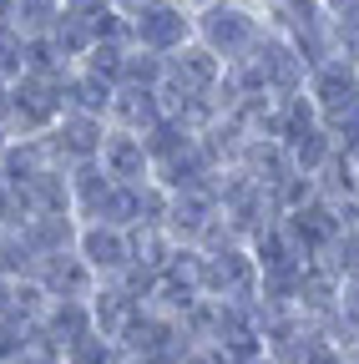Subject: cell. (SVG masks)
I'll list each match as a JSON object with an SVG mask.
<instances>
[{"mask_svg": "<svg viewBox=\"0 0 359 364\" xmlns=\"http://www.w3.org/2000/svg\"><path fill=\"white\" fill-rule=\"evenodd\" d=\"M41 329H46L61 349L76 344L81 334H92V309H86V299H51L46 304V318H41Z\"/></svg>", "mask_w": 359, "mask_h": 364, "instance_id": "ffe728a7", "label": "cell"}, {"mask_svg": "<svg viewBox=\"0 0 359 364\" xmlns=\"http://www.w3.org/2000/svg\"><path fill=\"white\" fill-rule=\"evenodd\" d=\"M238 167L258 182L263 193H274L284 177H294V157H289V147H284V142H274V136H253Z\"/></svg>", "mask_w": 359, "mask_h": 364, "instance_id": "2e32d148", "label": "cell"}, {"mask_svg": "<svg viewBox=\"0 0 359 364\" xmlns=\"http://www.w3.org/2000/svg\"><path fill=\"white\" fill-rule=\"evenodd\" d=\"M61 117V97H56V81H41V76H21L6 91V107H0V127H6L11 142L21 136H46Z\"/></svg>", "mask_w": 359, "mask_h": 364, "instance_id": "7a4b0ae2", "label": "cell"}, {"mask_svg": "<svg viewBox=\"0 0 359 364\" xmlns=\"http://www.w3.org/2000/svg\"><path fill=\"white\" fill-rule=\"evenodd\" d=\"M36 284H41V294H46V299H92V289H97L92 268L76 258V248H71V253H51V258H41Z\"/></svg>", "mask_w": 359, "mask_h": 364, "instance_id": "7c38bea8", "label": "cell"}, {"mask_svg": "<svg viewBox=\"0 0 359 364\" xmlns=\"http://www.w3.org/2000/svg\"><path fill=\"white\" fill-rule=\"evenodd\" d=\"M117 354H122V349L92 329V334H81L76 344H66V349H61V364H117Z\"/></svg>", "mask_w": 359, "mask_h": 364, "instance_id": "f546056e", "label": "cell"}, {"mask_svg": "<svg viewBox=\"0 0 359 364\" xmlns=\"http://www.w3.org/2000/svg\"><path fill=\"white\" fill-rule=\"evenodd\" d=\"M36 268H41V258L21 238V228H0V279L21 284V279H36Z\"/></svg>", "mask_w": 359, "mask_h": 364, "instance_id": "484cf974", "label": "cell"}, {"mask_svg": "<svg viewBox=\"0 0 359 364\" xmlns=\"http://www.w3.org/2000/svg\"><path fill=\"white\" fill-rule=\"evenodd\" d=\"M193 41V16L183 6H172V0H162V6H152L147 16L132 21V46L137 51H152V56H172V51H183V46Z\"/></svg>", "mask_w": 359, "mask_h": 364, "instance_id": "ba28073f", "label": "cell"}, {"mask_svg": "<svg viewBox=\"0 0 359 364\" xmlns=\"http://www.w3.org/2000/svg\"><path fill=\"white\" fill-rule=\"evenodd\" d=\"M51 46H56V56L66 61V66H76L86 51H92V26H86V11H61V21H56V31L46 36Z\"/></svg>", "mask_w": 359, "mask_h": 364, "instance_id": "cb8c5ba5", "label": "cell"}, {"mask_svg": "<svg viewBox=\"0 0 359 364\" xmlns=\"http://www.w3.org/2000/svg\"><path fill=\"white\" fill-rule=\"evenodd\" d=\"M76 258L92 268L97 284H112L132 268V233L122 228H102V223H81L76 233Z\"/></svg>", "mask_w": 359, "mask_h": 364, "instance_id": "8992f818", "label": "cell"}, {"mask_svg": "<svg viewBox=\"0 0 359 364\" xmlns=\"http://www.w3.org/2000/svg\"><path fill=\"white\" fill-rule=\"evenodd\" d=\"M16 198L26 203L31 218H41V213H71V182H66L61 167H46V172H41L31 188H21Z\"/></svg>", "mask_w": 359, "mask_h": 364, "instance_id": "44dd1931", "label": "cell"}, {"mask_svg": "<svg viewBox=\"0 0 359 364\" xmlns=\"http://www.w3.org/2000/svg\"><path fill=\"white\" fill-rule=\"evenodd\" d=\"M314 127H319V107H314L304 91L289 97V102H274V136H279L284 147H294L299 136H309Z\"/></svg>", "mask_w": 359, "mask_h": 364, "instance_id": "603a6c76", "label": "cell"}, {"mask_svg": "<svg viewBox=\"0 0 359 364\" xmlns=\"http://www.w3.org/2000/svg\"><path fill=\"white\" fill-rule=\"evenodd\" d=\"M344 364H359V339H354V349H349V359Z\"/></svg>", "mask_w": 359, "mask_h": 364, "instance_id": "f35d334b", "label": "cell"}, {"mask_svg": "<svg viewBox=\"0 0 359 364\" xmlns=\"http://www.w3.org/2000/svg\"><path fill=\"white\" fill-rule=\"evenodd\" d=\"M107 6H112V11H117V16H122V21L132 26L137 16H147L152 6H162V0H107Z\"/></svg>", "mask_w": 359, "mask_h": 364, "instance_id": "d6a6232c", "label": "cell"}, {"mask_svg": "<svg viewBox=\"0 0 359 364\" xmlns=\"http://www.w3.org/2000/svg\"><path fill=\"white\" fill-rule=\"evenodd\" d=\"M127 51L132 46H107V41H97L92 51H86L81 61H76V71H86V76H97L102 86H122V61H127Z\"/></svg>", "mask_w": 359, "mask_h": 364, "instance_id": "83f0119b", "label": "cell"}, {"mask_svg": "<svg viewBox=\"0 0 359 364\" xmlns=\"http://www.w3.org/2000/svg\"><path fill=\"white\" fill-rule=\"evenodd\" d=\"M61 0H16V21H11V31L21 36V41H46L51 31H56V21H61Z\"/></svg>", "mask_w": 359, "mask_h": 364, "instance_id": "d4e9b609", "label": "cell"}, {"mask_svg": "<svg viewBox=\"0 0 359 364\" xmlns=\"http://www.w3.org/2000/svg\"><path fill=\"white\" fill-rule=\"evenodd\" d=\"M11 21H16V0H0V31H11Z\"/></svg>", "mask_w": 359, "mask_h": 364, "instance_id": "836d02e7", "label": "cell"}, {"mask_svg": "<svg viewBox=\"0 0 359 364\" xmlns=\"http://www.w3.org/2000/svg\"><path fill=\"white\" fill-rule=\"evenodd\" d=\"M102 172L117 182V188H147L152 182V157L142 147V136H132V132H112L102 136Z\"/></svg>", "mask_w": 359, "mask_h": 364, "instance_id": "9c48e42d", "label": "cell"}, {"mask_svg": "<svg viewBox=\"0 0 359 364\" xmlns=\"http://www.w3.org/2000/svg\"><path fill=\"white\" fill-rule=\"evenodd\" d=\"M21 359V329L0 318V364H16Z\"/></svg>", "mask_w": 359, "mask_h": 364, "instance_id": "1f68e13d", "label": "cell"}, {"mask_svg": "<svg viewBox=\"0 0 359 364\" xmlns=\"http://www.w3.org/2000/svg\"><path fill=\"white\" fill-rule=\"evenodd\" d=\"M162 76H167V61H162V56H152V51H137V46L127 51V61H122V86L157 91V86H162Z\"/></svg>", "mask_w": 359, "mask_h": 364, "instance_id": "f1b7e54d", "label": "cell"}, {"mask_svg": "<svg viewBox=\"0 0 359 364\" xmlns=\"http://www.w3.org/2000/svg\"><path fill=\"white\" fill-rule=\"evenodd\" d=\"M284 228L294 233V243L304 248V258H319V253L344 233V213H339L334 203H324V198H314V203L294 208V213L284 218Z\"/></svg>", "mask_w": 359, "mask_h": 364, "instance_id": "30bf717a", "label": "cell"}, {"mask_svg": "<svg viewBox=\"0 0 359 364\" xmlns=\"http://www.w3.org/2000/svg\"><path fill=\"white\" fill-rule=\"evenodd\" d=\"M86 309H92V329H97L102 339H112V344H117V334L127 329V318L137 314L142 304L132 299L122 284H97V289H92V299H86Z\"/></svg>", "mask_w": 359, "mask_h": 364, "instance_id": "e0dca14e", "label": "cell"}, {"mask_svg": "<svg viewBox=\"0 0 359 364\" xmlns=\"http://www.w3.org/2000/svg\"><path fill=\"white\" fill-rule=\"evenodd\" d=\"M6 304H11V279H0V314H6Z\"/></svg>", "mask_w": 359, "mask_h": 364, "instance_id": "8d00e7d4", "label": "cell"}, {"mask_svg": "<svg viewBox=\"0 0 359 364\" xmlns=\"http://www.w3.org/2000/svg\"><path fill=\"white\" fill-rule=\"evenodd\" d=\"M248 253H253L258 273H284V268H304V263H309L304 248L294 243V233L284 228V218H279V223H268L263 233L248 243Z\"/></svg>", "mask_w": 359, "mask_h": 364, "instance_id": "ac0fdd59", "label": "cell"}, {"mask_svg": "<svg viewBox=\"0 0 359 364\" xmlns=\"http://www.w3.org/2000/svg\"><path fill=\"white\" fill-rule=\"evenodd\" d=\"M6 142H11V136H6V127H0V152H6Z\"/></svg>", "mask_w": 359, "mask_h": 364, "instance_id": "ab89813d", "label": "cell"}, {"mask_svg": "<svg viewBox=\"0 0 359 364\" xmlns=\"http://www.w3.org/2000/svg\"><path fill=\"white\" fill-rule=\"evenodd\" d=\"M198 294L213 304H248L258 294V263L248 248H223L198 258Z\"/></svg>", "mask_w": 359, "mask_h": 364, "instance_id": "3957f363", "label": "cell"}, {"mask_svg": "<svg viewBox=\"0 0 359 364\" xmlns=\"http://www.w3.org/2000/svg\"><path fill=\"white\" fill-rule=\"evenodd\" d=\"M334 152H339V142L329 136V127H324V122L314 127L309 136H299V142L289 147V157H294V172H304V177H319V167H324Z\"/></svg>", "mask_w": 359, "mask_h": 364, "instance_id": "4316f807", "label": "cell"}, {"mask_svg": "<svg viewBox=\"0 0 359 364\" xmlns=\"http://www.w3.org/2000/svg\"><path fill=\"white\" fill-rule=\"evenodd\" d=\"M223 76H228V66H223L208 46H198V41H188L183 51L167 56V81H177L188 97H213V91L223 86Z\"/></svg>", "mask_w": 359, "mask_h": 364, "instance_id": "8fae6325", "label": "cell"}, {"mask_svg": "<svg viewBox=\"0 0 359 364\" xmlns=\"http://www.w3.org/2000/svg\"><path fill=\"white\" fill-rule=\"evenodd\" d=\"M66 182H71V218H76V223H97L102 203H107L112 188H117V182L102 172V162H81V167H71Z\"/></svg>", "mask_w": 359, "mask_h": 364, "instance_id": "9a60e30c", "label": "cell"}, {"mask_svg": "<svg viewBox=\"0 0 359 364\" xmlns=\"http://www.w3.org/2000/svg\"><path fill=\"white\" fill-rule=\"evenodd\" d=\"M26 76V41L16 31H0V81H21Z\"/></svg>", "mask_w": 359, "mask_h": 364, "instance_id": "4dcf8cb0", "label": "cell"}, {"mask_svg": "<svg viewBox=\"0 0 359 364\" xmlns=\"http://www.w3.org/2000/svg\"><path fill=\"white\" fill-rule=\"evenodd\" d=\"M102 136H107V117H86V112H61L56 127L41 136L51 152V167L71 172L81 162H97L102 157Z\"/></svg>", "mask_w": 359, "mask_h": 364, "instance_id": "277c9868", "label": "cell"}, {"mask_svg": "<svg viewBox=\"0 0 359 364\" xmlns=\"http://www.w3.org/2000/svg\"><path fill=\"white\" fill-rule=\"evenodd\" d=\"M157 122H162L157 91H137V86H117V91H112V107H107V127H112V132L147 136Z\"/></svg>", "mask_w": 359, "mask_h": 364, "instance_id": "4fadbf2b", "label": "cell"}, {"mask_svg": "<svg viewBox=\"0 0 359 364\" xmlns=\"http://www.w3.org/2000/svg\"><path fill=\"white\" fill-rule=\"evenodd\" d=\"M66 11H92V6H102V0H61Z\"/></svg>", "mask_w": 359, "mask_h": 364, "instance_id": "d590c367", "label": "cell"}, {"mask_svg": "<svg viewBox=\"0 0 359 364\" xmlns=\"http://www.w3.org/2000/svg\"><path fill=\"white\" fill-rule=\"evenodd\" d=\"M263 36H268V11L253 0H213L208 11L193 16V41L208 46L223 66L248 61Z\"/></svg>", "mask_w": 359, "mask_h": 364, "instance_id": "6da1fadb", "label": "cell"}, {"mask_svg": "<svg viewBox=\"0 0 359 364\" xmlns=\"http://www.w3.org/2000/svg\"><path fill=\"white\" fill-rule=\"evenodd\" d=\"M6 91H11V86H6V81H0V107H6Z\"/></svg>", "mask_w": 359, "mask_h": 364, "instance_id": "60d3db41", "label": "cell"}, {"mask_svg": "<svg viewBox=\"0 0 359 364\" xmlns=\"http://www.w3.org/2000/svg\"><path fill=\"white\" fill-rule=\"evenodd\" d=\"M51 167V152L41 136H21V142H6V152H0V182H6L11 193L31 188V182Z\"/></svg>", "mask_w": 359, "mask_h": 364, "instance_id": "5bb4252c", "label": "cell"}, {"mask_svg": "<svg viewBox=\"0 0 359 364\" xmlns=\"http://www.w3.org/2000/svg\"><path fill=\"white\" fill-rule=\"evenodd\" d=\"M304 97L319 107V122H324V127L339 122V117H349L354 102H359V66H349L344 56H329L324 66H314V71H309Z\"/></svg>", "mask_w": 359, "mask_h": 364, "instance_id": "5b68a950", "label": "cell"}, {"mask_svg": "<svg viewBox=\"0 0 359 364\" xmlns=\"http://www.w3.org/2000/svg\"><path fill=\"white\" fill-rule=\"evenodd\" d=\"M172 6H183L188 16H198V11H208V6H213V0H172Z\"/></svg>", "mask_w": 359, "mask_h": 364, "instance_id": "e575fe53", "label": "cell"}, {"mask_svg": "<svg viewBox=\"0 0 359 364\" xmlns=\"http://www.w3.org/2000/svg\"><path fill=\"white\" fill-rule=\"evenodd\" d=\"M76 233H81V223L71 213H41L21 228V238L31 243L36 258H51V253H71L76 248Z\"/></svg>", "mask_w": 359, "mask_h": 364, "instance_id": "d6986e66", "label": "cell"}, {"mask_svg": "<svg viewBox=\"0 0 359 364\" xmlns=\"http://www.w3.org/2000/svg\"><path fill=\"white\" fill-rule=\"evenodd\" d=\"M238 364H274V359H268V354H253V359H238Z\"/></svg>", "mask_w": 359, "mask_h": 364, "instance_id": "74e56055", "label": "cell"}, {"mask_svg": "<svg viewBox=\"0 0 359 364\" xmlns=\"http://www.w3.org/2000/svg\"><path fill=\"white\" fill-rule=\"evenodd\" d=\"M314 188H319V198H324V203H334V208L359 203V162H349L344 152H334V157L319 167Z\"/></svg>", "mask_w": 359, "mask_h": 364, "instance_id": "7402d4cb", "label": "cell"}, {"mask_svg": "<svg viewBox=\"0 0 359 364\" xmlns=\"http://www.w3.org/2000/svg\"><path fill=\"white\" fill-rule=\"evenodd\" d=\"M213 223H218V198H213V188H198V193H167L162 233H167L172 248H198Z\"/></svg>", "mask_w": 359, "mask_h": 364, "instance_id": "52a82bcc", "label": "cell"}]
</instances>
